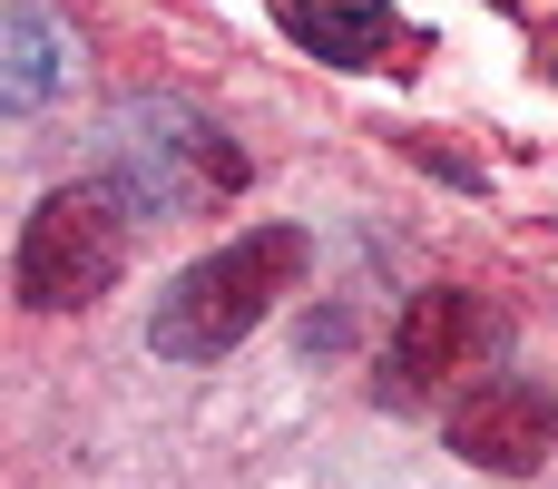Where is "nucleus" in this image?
I'll list each match as a JSON object with an SVG mask.
<instances>
[{
    "mask_svg": "<svg viewBox=\"0 0 558 489\" xmlns=\"http://www.w3.org/2000/svg\"><path fill=\"white\" fill-rule=\"evenodd\" d=\"M294 274H304V225H245L235 245H206L186 274H167V294L147 314V343L167 363H216L284 304Z\"/></svg>",
    "mask_w": 558,
    "mask_h": 489,
    "instance_id": "1",
    "label": "nucleus"
},
{
    "mask_svg": "<svg viewBox=\"0 0 558 489\" xmlns=\"http://www.w3.org/2000/svg\"><path fill=\"white\" fill-rule=\"evenodd\" d=\"M59 78H78V39L49 0H0V108L39 118L59 98Z\"/></svg>",
    "mask_w": 558,
    "mask_h": 489,
    "instance_id": "6",
    "label": "nucleus"
},
{
    "mask_svg": "<svg viewBox=\"0 0 558 489\" xmlns=\"http://www.w3.org/2000/svg\"><path fill=\"white\" fill-rule=\"evenodd\" d=\"M98 186L128 216H206V206H226L245 186V147L216 118L177 108V98H137L108 127V176Z\"/></svg>",
    "mask_w": 558,
    "mask_h": 489,
    "instance_id": "2",
    "label": "nucleus"
},
{
    "mask_svg": "<svg viewBox=\"0 0 558 489\" xmlns=\"http://www.w3.org/2000/svg\"><path fill=\"white\" fill-rule=\"evenodd\" d=\"M275 20H284L324 69H383V59L412 39V20H402L392 0H275Z\"/></svg>",
    "mask_w": 558,
    "mask_h": 489,
    "instance_id": "7",
    "label": "nucleus"
},
{
    "mask_svg": "<svg viewBox=\"0 0 558 489\" xmlns=\"http://www.w3.org/2000/svg\"><path fill=\"white\" fill-rule=\"evenodd\" d=\"M549 431H558V402H549V382H530V372L471 382V402L451 412V451L471 470H500V480H530L549 461Z\"/></svg>",
    "mask_w": 558,
    "mask_h": 489,
    "instance_id": "5",
    "label": "nucleus"
},
{
    "mask_svg": "<svg viewBox=\"0 0 558 489\" xmlns=\"http://www.w3.org/2000/svg\"><path fill=\"white\" fill-rule=\"evenodd\" d=\"M128 274V206L88 176V186H49L29 216H20V245H10V284L29 314H88L108 284Z\"/></svg>",
    "mask_w": 558,
    "mask_h": 489,
    "instance_id": "3",
    "label": "nucleus"
},
{
    "mask_svg": "<svg viewBox=\"0 0 558 489\" xmlns=\"http://www.w3.org/2000/svg\"><path fill=\"white\" fill-rule=\"evenodd\" d=\"M481 343H490V314H481L471 294L432 284V294H412V314L392 323L373 392H383V402H422V392H441V382H451V372H461Z\"/></svg>",
    "mask_w": 558,
    "mask_h": 489,
    "instance_id": "4",
    "label": "nucleus"
}]
</instances>
